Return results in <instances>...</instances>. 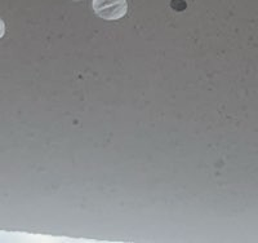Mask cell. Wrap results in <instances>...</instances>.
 <instances>
[{
    "label": "cell",
    "instance_id": "obj_1",
    "mask_svg": "<svg viewBox=\"0 0 258 243\" xmlns=\"http://www.w3.org/2000/svg\"><path fill=\"white\" fill-rule=\"evenodd\" d=\"M92 7L98 17L109 21L124 17L128 11L126 0H93Z\"/></svg>",
    "mask_w": 258,
    "mask_h": 243
}]
</instances>
